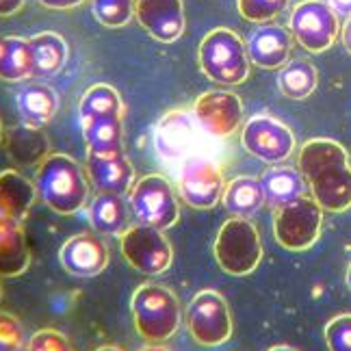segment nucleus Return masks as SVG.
I'll return each mask as SVG.
<instances>
[{
    "label": "nucleus",
    "mask_w": 351,
    "mask_h": 351,
    "mask_svg": "<svg viewBox=\"0 0 351 351\" xmlns=\"http://www.w3.org/2000/svg\"><path fill=\"white\" fill-rule=\"evenodd\" d=\"M226 189L223 173L213 158L195 154L182 160L178 171V191L191 208L208 210L221 202Z\"/></svg>",
    "instance_id": "nucleus-13"
},
{
    "label": "nucleus",
    "mask_w": 351,
    "mask_h": 351,
    "mask_svg": "<svg viewBox=\"0 0 351 351\" xmlns=\"http://www.w3.org/2000/svg\"><path fill=\"white\" fill-rule=\"evenodd\" d=\"M26 351H76L67 339L65 334H61L59 330H39L35 332L29 343H26Z\"/></svg>",
    "instance_id": "nucleus-33"
},
{
    "label": "nucleus",
    "mask_w": 351,
    "mask_h": 351,
    "mask_svg": "<svg viewBox=\"0 0 351 351\" xmlns=\"http://www.w3.org/2000/svg\"><path fill=\"white\" fill-rule=\"evenodd\" d=\"M48 150L50 143L42 128L22 121L7 132V154L18 167H39L46 160Z\"/></svg>",
    "instance_id": "nucleus-22"
},
{
    "label": "nucleus",
    "mask_w": 351,
    "mask_h": 351,
    "mask_svg": "<svg viewBox=\"0 0 351 351\" xmlns=\"http://www.w3.org/2000/svg\"><path fill=\"white\" fill-rule=\"evenodd\" d=\"M323 230V208L315 197H300L276 208L274 237L289 252H306L315 245Z\"/></svg>",
    "instance_id": "nucleus-8"
},
{
    "label": "nucleus",
    "mask_w": 351,
    "mask_h": 351,
    "mask_svg": "<svg viewBox=\"0 0 351 351\" xmlns=\"http://www.w3.org/2000/svg\"><path fill=\"white\" fill-rule=\"evenodd\" d=\"M326 345L330 351H351V315H339L328 321Z\"/></svg>",
    "instance_id": "nucleus-32"
},
{
    "label": "nucleus",
    "mask_w": 351,
    "mask_h": 351,
    "mask_svg": "<svg viewBox=\"0 0 351 351\" xmlns=\"http://www.w3.org/2000/svg\"><path fill=\"white\" fill-rule=\"evenodd\" d=\"M0 300H3V285H0Z\"/></svg>",
    "instance_id": "nucleus-44"
},
{
    "label": "nucleus",
    "mask_w": 351,
    "mask_h": 351,
    "mask_svg": "<svg viewBox=\"0 0 351 351\" xmlns=\"http://www.w3.org/2000/svg\"><path fill=\"white\" fill-rule=\"evenodd\" d=\"M247 57L263 70H278L291 61L293 35L280 24H261L247 37Z\"/></svg>",
    "instance_id": "nucleus-18"
},
{
    "label": "nucleus",
    "mask_w": 351,
    "mask_h": 351,
    "mask_svg": "<svg viewBox=\"0 0 351 351\" xmlns=\"http://www.w3.org/2000/svg\"><path fill=\"white\" fill-rule=\"evenodd\" d=\"M317 85H319V72L306 59H293L280 67L278 89L282 91V96H287L291 100H304L313 96Z\"/></svg>",
    "instance_id": "nucleus-29"
},
{
    "label": "nucleus",
    "mask_w": 351,
    "mask_h": 351,
    "mask_svg": "<svg viewBox=\"0 0 351 351\" xmlns=\"http://www.w3.org/2000/svg\"><path fill=\"white\" fill-rule=\"evenodd\" d=\"M134 330L147 343H165L180 328V302L163 285H141L130 297Z\"/></svg>",
    "instance_id": "nucleus-4"
},
{
    "label": "nucleus",
    "mask_w": 351,
    "mask_h": 351,
    "mask_svg": "<svg viewBox=\"0 0 351 351\" xmlns=\"http://www.w3.org/2000/svg\"><path fill=\"white\" fill-rule=\"evenodd\" d=\"M134 3L137 0H91V11L106 29H121L134 16Z\"/></svg>",
    "instance_id": "nucleus-30"
},
{
    "label": "nucleus",
    "mask_w": 351,
    "mask_h": 351,
    "mask_svg": "<svg viewBox=\"0 0 351 351\" xmlns=\"http://www.w3.org/2000/svg\"><path fill=\"white\" fill-rule=\"evenodd\" d=\"M96 351H121V349L115 347V345H104V347H98Z\"/></svg>",
    "instance_id": "nucleus-42"
},
{
    "label": "nucleus",
    "mask_w": 351,
    "mask_h": 351,
    "mask_svg": "<svg viewBox=\"0 0 351 351\" xmlns=\"http://www.w3.org/2000/svg\"><path fill=\"white\" fill-rule=\"evenodd\" d=\"M37 186L16 169L0 171V217L11 221H24L33 202Z\"/></svg>",
    "instance_id": "nucleus-20"
},
{
    "label": "nucleus",
    "mask_w": 351,
    "mask_h": 351,
    "mask_svg": "<svg viewBox=\"0 0 351 351\" xmlns=\"http://www.w3.org/2000/svg\"><path fill=\"white\" fill-rule=\"evenodd\" d=\"M87 173L91 184L100 193L124 195L134 184V169L126 152L115 154H87Z\"/></svg>",
    "instance_id": "nucleus-19"
},
{
    "label": "nucleus",
    "mask_w": 351,
    "mask_h": 351,
    "mask_svg": "<svg viewBox=\"0 0 351 351\" xmlns=\"http://www.w3.org/2000/svg\"><path fill=\"white\" fill-rule=\"evenodd\" d=\"M59 263L74 278H96L109 265V247L91 232L67 239L59 250Z\"/></svg>",
    "instance_id": "nucleus-16"
},
{
    "label": "nucleus",
    "mask_w": 351,
    "mask_h": 351,
    "mask_svg": "<svg viewBox=\"0 0 351 351\" xmlns=\"http://www.w3.org/2000/svg\"><path fill=\"white\" fill-rule=\"evenodd\" d=\"M199 70L213 83L241 85L250 76V57L245 42L230 29H215L199 42Z\"/></svg>",
    "instance_id": "nucleus-5"
},
{
    "label": "nucleus",
    "mask_w": 351,
    "mask_h": 351,
    "mask_svg": "<svg viewBox=\"0 0 351 351\" xmlns=\"http://www.w3.org/2000/svg\"><path fill=\"white\" fill-rule=\"evenodd\" d=\"M139 351H169V349L163 347L160 343H152V345H147V347H143V349H139Z\"/></svg>",
    "instance_id": "nucleus-39"
},
{
    "label": "nucleus",
    "mask_w": 351,
    "mask_h": 351,
    "mask_svg": "<svg viewBox=\"0 0 351 351\" xmlns=\"http://www.w3.org/2000/svg\"><path fill=\"white\" fill-rule=\"evenodd\" d=\"M297 169L315 202L328 213L351 208V163L345 147L334 139H310L297 154Z\"/></svg>",
    "instance_id": "nucleus-1"
},
{
    "label": "nucleus",
    "mask_w": 351,
    "mask_h": 351,
    "mask_svg": "<svg viewBox=\"0 0 351 351\" xmlns=\"http://www.w3.org/2000/svg\"><path fill=\"white\" fill-rule=\"evenodd\" d=\"M33 76V55L29 39L7 35L0 37V80L22 83Z\"/></svg>",
    "instance_id": "nucleus-28"
},
{
    "label": "nucleus",
    "mask_w": 351,
    "mask_h": 351,
    "mask_svg": "<svg viewBox=\"0 0 351 351\" xmlns=\"http://www.w3.org/2000/svg\"><path fill=\"white\" fill-rule=\"evenodd\" d=\"M22 347H24L22 323L9 313H0V351H20Z\"/></svg>",
    "instance_id": "nucleus-34"
},
{
    "label": "nucleus",
    "mask_w": 351,
    "mask_h": 351,
    "mask_svg": "<svg viewBox=\"0 0 351 351\" xmlns=\"http://www.w3.org/2000/svg\"><path fill=\"white\" fill-rule=\"evenodd\" d=\"M78 121L87 154L124 152V102L106 83L91 85L78 102Z\"/></svg>",
    "instance_id": "nucleus-2"
},
{
    "label": "nucleus",
    "mask_w": 351,
    "mask_h": 351,
    "mask_svg": "<svg viewBox=\"0 0 351 351\" xmlns=\"http://www.w3.org/2000/svg\"><path fill=\"white\" fill-rule=\"evenodd\" d=\"M26 0H0V18L16 16V13L24 7Z\"/></svg>",
    "instance_id": "nucleus-36"
},
{
    "label": "nucleus",
    "mask_w": 351,
    "mask_h": 351,
    "mask_svg": "<svg viewBox=\"0 0 351 351\" xmlns=\"http://www.w3.org/2000/svg\"><path fill=\"white\" fill-rule=\"evenodd\" d=\"M89 223L98 234L121 237L128 230V208L117 193H98L89 204Z\"/></svg>",
    "instance_id": "nucleus-25"
},
{
    "label": "nucleus",
    "mask_w": 351,
    "mask_h": 351,
    "mask_svg": "<svg viewBox=\"0 0 351 351\" xmlns=\"http://www.w3.org/2000/svg\"><path fill=\"white\" fill-rule=\"evenodd\" d=\"M289 31L304 50L319 55L332 48L341 33L339 13L326 0H302L291 11Z\"/></svg>",
    "instance_id": "nucleus-9"
},
{
    "label": "nucleus",
    "mask_w": 351,
    "mask_h": 351,
    "mask_svg": "<svg viewBox=\"0 0 351 351\" xmlns=\"http://www.w3.org/2000/svg\"><path fill=\"white\" fill-rule=\"evenodd\" d=\"M199 124L193 113L186 111H169L160 117L154 128V147L156 154L167 163H178L189 156L199 154L197 147L202 145Z\"/></svg>",
    "instance_id": "nucleus-14"
},
{
    "label": "nucleus",
    "mask_w": 351,
    "mask_h": 351,
    "mask_svg": "<svg viewBox=\"0 0 351 351\" xmlns=\"http://www.w3.org/2000/svg\"><path fill=\"white\" fill-rule=\"evenodd\" d=\"M326 3L339 13V16L351 18V0H326Z\"/></svg>",
    "instance_id": "nucleus-37"
},
{
    "label": "nucleus",
    "mask_w": 351,
    "mask_h": 351,
    "mask_svg": "<svg viewBox=\"0 0 351 351\" xmlns=\"http://www.w3.org/2000/svg\"><path fill=\"white\" fill-rule=\"evenodd\" d=\"M134 18L141 29L156 42L171 44L184 33V3L182 0H137Z\"/></svg>",
    "instance_id": "nucleus-17"
},
{
    "label": "nucleus",
    "mask_w": 351,
    "mask_h": 351,
    "mask_svg": "<svg viewBox=\"0 0 351 351\" xmlns=\"http://www.w3.org/2000/svg\"><path fill=\"white\" fill-rule=\"evenodd\" d=\"M35 186L44 204L57 215H76L89 199L87 176L67 154H48L37 167Z\"/></svg>",
    "instance_id": "nucleus-3"
},
{
    "label": "nucleus",
    "mask_w": 351,
    "mask_h": 351,
    "mask_svg": "<svg viewBox=\"0 0 351 351\" xmlns=\"http://www.w3.org/2000/svg\"><path fill=\"white\" fill-rule=\"evenodd\" d=\"M186 330L199 347H219L230 341V308L217 291H199L186 306Z\"/></svg>",
    "instance_id": "nucleus-10"
},
{
    "label": "nucleus",
    "mask_w": 351,
    "mask_h": 351,
    "mask_svg": "<svg viewBox=\"0 0 351 351\" xmlns=\"http://www.w3.org/2000/svg\"><path fill=\"white\" fill-rule=\"evenodd\" d=\"M291 0H237V9L245 20L267 24L289 7Z\"/></svg>",
    "instance_id": "nucleus-31"
},
{
    "label": "nucleus",
    "mask_w": 351,
    "mask_h": 351,
    "mask_svg": "<svg viewBox=\"0 0 351 351\" xmlns=\"http://www.w3.org/2000/svg\"><path fill=\"white\" fill-rule=\"evenodd\" d=\"M261 184L265 191V202L274 208H280L304 197L308 189L300 169L291 165H280V163L263 173Z\"/></svg>",
    "instance_id": "nucleus-24"
},
{
    "label": "nucleus",
    "mask_w": 351,
    "mask_h": 351,
    "mask_svg": "<svg viewBox=\"0 0 351 351\" xmlns=\"http://www.w3.org/2000/svg\"><path fill=\"white\" fill-rule=\"evenodd\" d=\"M33 55V76H55L67 63V44L59 33L44 31L29 37Z\"/></svg>",
    "instance_id": "nucleus-27"
},
{
    "label": "nucleus",
    "mask_w": 351,
    "mask_h": 351,
    "mask_svg": "<svg viewBox=\"0 0 351 351\" xmlns=\"http://www.w3.org/2000/svg\"><path fill=\"white\" fill-rule=\"evenodd\" d=\"M37 3L46 9H52V11H70V9L80 7L85 0H37Z\"/></svg>",
    "instance_id": "nucleus-35"
},
{
    "label": "nucleus",
    "mask_w": 351,
    "mask_h": 351,
    "mask_svg": "<svg viewBox=\"0 0 351 351\" xmlns=\"http://www.w3.org/2000/svg\"><path fill=\"white\" fill-rule=\"evenodd\" d=\"M241 145L247 154L263 163H285L295 152V134L274 115L258 113L245 121L241 130Z\"/></svg>",
    "instance_id": "nucleus-12"
},
{
    "label": "nucleus",
    "mask_w": 351,
    "mask_h": 351,
    "mask_svg": "<svg viewBox=\"0 0 351 351\" xmlns=\"http://www.w3.org/2000/svg\"><path fill=\"white\" fill-rule=\"evenodd\" d=\"M223 208L232 215V217H245L250 219L265 204V191L258 178L252 176H239L230 182H226L223 195H221Z\"/></svg>",
    "instance_id": "nucleus-26"
},
{
    "label": "nucleus",
    "mask_w": 351,
    "mask_h": 351,
    "mask_svg": "<svg viewBox=\"0 0 351 351\" xmlns=\"http://www.w3.org/2000/svg\"><path fill=\"white\" fill-rule=\"evenodd\" d=\"M213 252L228 276H250L263 261L261 234L250 219L232 217L219 228Z\"/></svg>",
    "instance_id": "nucleus-6"
},
{
    "label": "nucleus",
    "mask_w": 351,
    "mask_h": 351,
    "mask_svg": "<svg viewBox=\"0 0 351 351\" xmlns=\"http://www.w3.org/2000/svg\"><path fill=\"white\" fill-rule=\"evenodd\" d=\"M119 250L124 261L143 276H160L171 267L173 250L163 230L152 226H128L119 237Z\"/></svg>",
    "instance_id": "nucleus-11"
},
{
    "label": "nucleus",
    "mask_w": 351,
    "mask_h": 351,
    "mask_svg": "<svg viewBox=\"0 0 351 351\" xmlns=\"http://www.w3.org/2000/svg\"><path fill=\"white\" fill-rule=\"evenodd\" d=\"M345 282H347V289L351 291V263L347 267V274H345Z\"/></svg>",
    "instance_id": "nucleus-41"
},
{
    "label": "nucleus",
    "mask_w": 351,
    "mask_h": 351,
    "mask_svg": "<svg viewBox=\"0 0 351 351\" xmlns=\"http://www.w3.org/2000/svg\"><path fill=\"white\" fill-rule=\"evenodd\" d=\"M193 117L204 134L215 139H226L241 126L243 102L232 91H204L193 104Z\"/></svg>",
    "instance_id": "nucleus-15"
},
{
    "label": "nucleus",
    "mask_w": 351,
    "mask_h": 351,
    "mask_svg": "<svg viewBox=\"0 0 351 351\" xmlns=\"http://www.w3.org/2000/svg\"><path fill=\"white\" fill-rule=\"evenodd\" d=\"M128 206L132 217L143 226L167 230L180 217V206L169 180L160 173L143 176L130 186Z\"/></svg>",
    "instance_id": "nucleus-7"
},
{
    "label": "nucleus",
    "mask_w": 351,
    "mask_h": 351,
    "mask_svg": "<svg viewBox=\"0 0 351 351\" xmlns=\"http://www.w3.org/2000/svg\"><path fill=\"white\" fill-rule=\"evenodd\" d=\"M16 106L24 124L42 128L57 115L59 96H57V91L46 83H29L18 91Z\"/></svg>",
    "instance_id": "nucleus-23"
},
{
    "label": "nucleus",
    "mask_w": 351,
    "mask_h": 351,
    "mask_svg": "<svg viewBox=\"0 0 351 351\" xmlns=\"http://www.w3.org/2000/svg\"><path fill=\"white\" fill-rule=\"evenodd\" d=\"M3 134H5V130H3V121H0V141H3Z\"/></svg>",
    "instance_id": "nucleus-43"
},
{
    "label": "nucleus",
    "mask_w": 351,
    "mask_h": 351,
    "mask_svg": "<svg viewBox=\"0 0 351 351\" xmlns=\"http://www.w3.org/2000/svg\"><path fill=\"white\" fill-rule=\"evenodd\" d=\"M269 351H297V349H293V347H287V345H276V347H271Z\"/></svg>",
    "instance_id": "nucleus-40"
},
{
    "label": "nucleus",
    "mask_w": 351,
    "mask_h": 351,
    "mask_svg": "<svg viewBox=\"0 0 351 351\" xmlns=\"http://www.w3.org/2000/svg\"><path fill=\"white\" fill-rule=\"evenodd\" d=\"M341 39H343V46L345 50L351 55V18H347L345 26H343V31H341Z\"/></svg>",
    "instance_id": "nucleus-38"
},
{
    "label": "nucleus",
    "mask_w": 351,
    "mask_h": 351,
    "mask_svg": "<svg viewBox=\"0 0 351 351\" xmlns=\"http://www.w3.org/2000/svg\"><path fill=\"white\" fill-rule=\"evenodd\" d=\"M31 265V250L20 221L0 217V278H18Z\"/></svg>",
    "instance_id": "nucleus-21"
}]
</instances>
